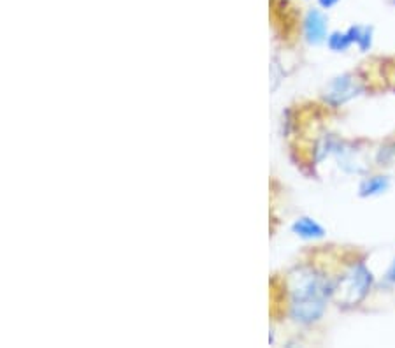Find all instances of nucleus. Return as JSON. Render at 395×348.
I'll list each match as a JSON object with an SVG mask.
<instances>
[{
	"mask_svg": "<svg viewBox=\"0 0 395 348\" xmlns=\"http://www.w3.org/2000/svg\"><path fill=\"white\" fill-rule=\"evenodd\" d=\"M329 285L316 273H300L292 290V315L297 322H316L325 311Z\"/></svg>",
	"mask_w": 395,
	"mask_h": 348,
	"instance_id": "nucleus-1",
	"label": "nucleus"
},
{
	"mask_svg": "<svg viewBox=\"0 0 395 348\" xmlns=\"http://www.w3.org/2000/svg\"><path fill=\"white\" fill-rule=\"evenodd\" d=\"M371 285H373V273L367 269L366 264H357L341 278L337 287H334L332 296L339 306L341 304L353 306L367 296Z\"/></svg>",
	"mask_w": 395,
	"mask_h": 348,
	"instance_id": "nucleus-2",
	"label": "nucleus"
},
{
	"mask_svg": "<svg viewBox=\"0 0 395 348\" xmlns=\"http://www.w3.org/2000/svg\"><path fill=\"white\" fill-rule=\"evenodd\" d=\"M358 92H360L358 83L355 81L351 76L344 74V76H339V78H336L332 83H330L325 97L329 102L343 104V102H346V100L353 99Z\"/></svg>",
	"mask_w": 395,
	"mask_h": 348,
	"instance_id": "nucleus-3",
	"label": "nucleus"
},
{
	"mask_svg": "<svg viewBox=\"0 0 395 348\" xmlns=\"http://www.w3.org/2000/svg\"><path fill=\"white\" fill-rule=\"evenodd\" d=\"M304 35L309 45H321L327 39V18L318 9H311L304 19Z\"/></svg>",
	"mask_w": 395,
	"mask_h": 348,
	"instance_id": "nucleus-4",
	"label": "nucleus"
},
{
	"mask_svg": "<svg viewBox=\"0 0 395 348\" xmlns=\"http://www.w3.org/2000/svg\"><path fill=\"white\" fill-rule=\"evenodd\" d=\"M292 230L303 239H321L325 236V229L316 222V220L309 219V216H300L293 222Z\"/></svg>",
	"mask_w": 395,
	"mask_h": 348,
	"instance_id": "nucleus-5",
	"label": "nucleus"
},
{
	"mask_svg": "<svg viewBox=\"0 0 395 348\" xmlns=\"http://www.w3.org/2000/svg\"><path fill=\"white\" fill-rule=\"evenodd\" d=\"M388 187H390V182H388L387 176H373V178H367L360 183L358 193H360V197H374L387 192Z\"/></svg>",
	"mask_w": 395,
	"mask_h": 348,
	"instance_id": "nucleus-6",
	"label": "nucleus"
},
{
	"mask_svg": "<svg viewBox=\"0 0 395 348\" xmlns=\"http://www.w3.org/2000/svg\"><path fill=\"white\" fill-rule=\"evenodd\" d=\"M348 32L353 39V45H357L360 52H367L373 46V29L371 26L357 25L348 29Z\"/></svg>",
	"mask_w": 395,
	"mask_h": 348,
	"instance_id": "nucleus-7",
	"label": "nucleus"
},
{
	"mask_svg": "<svg viewBox=\"0 0 395 348\" xmlns=\"http://www.w3.org/2000/svg\"><path fill=\"white\" fill-rule=\"evenodd\" d=\"M327 45H329V48L332 52H346L353 45V39H351L348 30L346 32H334L329 38V41H327Z\"/></svg>",
	"mask_w": 395,
	"mask_h": 348,
	"instance_id": "nucleus-8",
	"label": "nucleus"
},
{
	"mask_svg": "<svg viewBox=\"0 0 395 348\" xmlns=\"http://www.w3.org/2000/svg\"><path fill=\"white\" fill-rule=\"evenodd\" d=\"M318 2H320L321 8L329 9V8H334V6H336L339 0H318Z\"/></svg>",
	"mask_w": 395,
	"mask_h": 348,
	"instance_id": "nucleus-9",
	"label": "nucleus"
},
{
	"mask_svg": "<svg viewBox=\"0 0 395 348\" xmlns=\"http://www.w3.org/2000/svg\"><path fill=\"white\" fill-rule=\"evenodd\" d=\"M387 280H388V282L395 283V260H394V262H392L390 269H388V273H387Z\"/></svg>",
	"mask_w": 395,
	"mask_h": 348,
	"instance_id": "nucleus-10",
	"label": "nucleus"
},
{
	"mask_svg": "<svg viewBox=\"0 0 395 348\" xmlns=\"http://www.w3.org/2000/svg\"><path fill=\"white\" fill-rule=\"evenodd\" d=\"M392 4H395V0H392Z\"/></svg>",
	"mask_w": 395,
	"mask_h": 348,
	"instance_id": "nucleus-11",
	"label": "nucleus"
}]
</instances>
